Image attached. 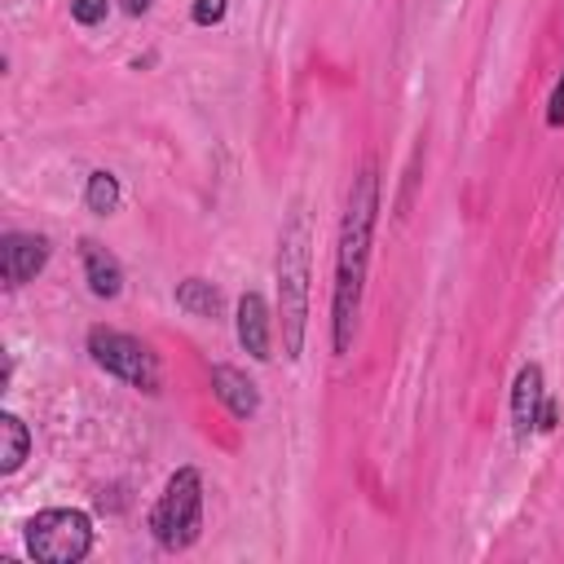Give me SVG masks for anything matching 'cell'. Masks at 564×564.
<instances>
[{"label":"cell","mask_w":564,"mask_h":564,"mask_svg":"<svg viewBox=\"0 0 564 564\" xmlns=\"http://www.w3.org/2000/svg\"><path fill=\"white\" fill-rule=\"evenodd\" d=\"M375 216H379V176H375V167H361L352 189H348V207H344V225H339V256H335V352L352 348V326H357L366 264H370Z\"/></svg>","instance_id":"6da1fadb"},{"label":"cell","mask_w":564,"mask_h":564,"mask_svg":"<svg viewBox=\"0 0 564 564\" xmlns=\"http://www.w3.org/2000/svg\"><path fill=\"white\" fill-rule=\"evenodd\" d=\"M278 317H282V352L295 361L308 326V225L291 216L278 242Z\"/></svg>","instance_id":"7a4b0ae2"},{"label":"cell","mask_w":564,"mask_h":564,"mask_svg":"<svg viewBox=\"0 0 564 564\" xmlns=\"http://www.w3.org/2000/svg\"><path fill=\"white\" fill-rule=\"evenodd\" d=\"M198 524H203V476L194 467H176L150 511V533L163 551H185L194 546Z\"/></svg>","instance_id":"3957f363"},{"label":"cell","mask_w":564,"mask_h":564,"mask_svg":"<svg viewBox=\"0 0 564 564\" xmlns=\"http://www.w3.org/2000/svg\"><path fill=\"white\" fill-rule=\"evenodd\" d=\"M93 546V520L75 507H48L26 524V551L40 564H79Z\"/></svg>","instance_id":"277c9868"},{"label":"cell","mask_w":564,"mask_h":564,"mask_svg":"<svg viewBox=\"0 0 564 564\" xmlns=\"http://www.w3.org/2000/svg\"><path fill=\"white\" fill-rule=\"evenodd\" d=\"M88 352L106 375H115V379H123V383H132L141 392H159V361L137 335H123V330H110V326H93L88 330Z\"/></svg>","instance_id":"5b68a950"},{"label":"cell","mask_w":564,"mask_h":564,"mask_svg":"<svg viewBox=\"0 0 564 564\" xmlns=\"http://www.w3.org/2000/svg\"><path fill=\"white\" fill-rule=\"evenodd\" d=\"M48 264V238L44 234H4L0 242V278L4 286L31 282Z\"/></svg>","instance_id":"8992f818"},{"label":"cell","mask_w":564,"mask_h":564,"mask_svg":"<svg viewBox=\"0 0 564 564\" xmlns=\"http://www.w3.org/2000/svg\"><path fill=\"white\" fill-rule=\"evenodd\" d=\"M542 405H546V388H542V366H520L516 375V388H511V419H516V432L529 436L542 419Z\"/></svg>","instance_id":"52a82bcc"},{"label":"cell","mask_w":564,"mask_h":564,"mask_svg":"<svg viewBox=\"0 0 564 564\" xmlns=\"http://www.w3.org/2000/svg\"><path fill=\"white\" fill-rule=\"evenodd\" d=\"M84 278H88V291L97 300H115L123 291V269L97 238H84Z\"/></svg>","instance_id":"ba28073f"},{"label":"cell","mask_w":564,"mask_h":564,"mask_svg":"<svg viewBox=\"0 0 564 564\" xmlns=\"http://www.w3.org/2000/svg\"><path fill=\"white\" fill-rule=\"evenodd\" d=\"M238 344L256 357V361H269L273 352H269V308H264V300L256 295V291H247L242 300H238Z\"/></svg>","instance_id":"9c48e42d"},{"label":"cell","mask_w":564,"mask_h":564,"mask_svg":"<svg viewBox=\"0 0 564 564\" xmlns=\"http://www.w3.org/2000/svg\"><path fill=\"white\" fill-rule=\"evenodd\" d=\"M212 388H216V397L225 401V410H229L234 419H251V414L260 410L256 383H251L242 370H234V366H212Z\"/></svg>","instance_id":"30bf717a"},{"label":"cell","mask_w":564,"mask_h":564,"mask_svg":"<svg viewBox=\"0 0 564 564\" xmlns=\"http://www.w3.org/2000/svg\"><path fill=\"white\" fill-rule=\"evenodd\" d=\"M0 471H18L22 467V458H26V449H31V432H26V423L18 419V414H0Z\"/></svg>","instance_id":"8fae6325"},{"label":"cell","mask_w":564,"mask_h":564,"mask_svg":"<svg viewBox=\"0 0 564 564\" xmlns=\"http://www.w3.org/2000/svg\"><path fill=\"white\" fill-rule=\"evenodd\" d=\"M176 304L185 313H194V317H216L220 313V291L212 282H203V278H185L176 286Z\"/></svg>","instance_id":"7c38bea8"},{"label":"cell","mask_w":564,"mask_h":564,"mask_svg":"<svg viewBox=\"0 0 564 564\" xmlns=\"http://www.w3.org/2000/svg\"><path fill=\"white\" fill-rule=\"evenodd\" d=\"M84 203H88V212L110 216V212L119 207V181H115L110 172H93V176H88V189H84Z\"/></svg>","instance_id":"4fadbf2b"},{"label":"cell","mask_w":564,"mask_h":564,"mask_svg":"<svg viewBox=\"0 0 564 564\" xmlns=\"http://www.w3.org/2000/svg\"><path fill=\"white\" fill-rule=\"evenodd\" d=\"M106 13H110V0H70V18H75L79 26L106 22Z\"/></svg>","instance_id":"5bb4252c"},{"label":"cell","mask_w":564,"mask_h":564,"mask_svg":"<svg viewBox=\"0 0 564 564\" xmlns=\"http://www.w3.org/2000/svg\"><path fill=\"white\" fill-rule=\"evenodd\" d=\"M225 9H229V0H194V13H189V18H194L198 26H216V22L225 18Z\"/></svg>","instance_id":"9a60e30c"},{"label":"cell","mask_w":564,"mask_h":564,"mask_svg":"<svg viewBox=\"0 0 564 564\" xmlns=\"http://www.w3.org/2000/svg\"><path fill=\"white\" fill-rule=\"evenodd\" d=\"M546 123H551V128H560V123H564V75H560V84H555V93H551V110H546Z\"/></svg>","instance_id":"2e32d148"},{"label":"cell","mask_w":564,"mask_h":564,"mask_svg":"<svg viewBox=\"0 0 564 564\" xmlns=\"http://www.w3.org/2000/svg\"><path fill=\"white\" fill-rule=\"evenodd\" d=\"M150 4H154V0H123V9H128V13H132V18H141V13H145V9H150Z\"/></svg>","instance_id":"e0dca14e"}]
</instances>
